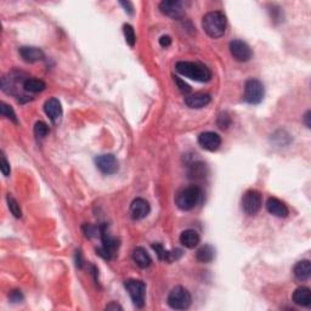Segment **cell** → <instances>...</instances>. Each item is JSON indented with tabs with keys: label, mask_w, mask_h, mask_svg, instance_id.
Here are the masks:
<instances>
[{
	"label": "cell",
	"mask_w": 311,
	"mask_h": 311,
	"mask_svg": "<svg viewBox=\"0 0 311 311\" xmlns=\"http://www.w3.org/2000/svg\"><path fill=\"white\" fill-rule=\"evenodd\" d=\"M83 231L88 238L97 236V234L100 235V228H95V226L89 225V224H85V225L83 226Z\"/></svg>",
	"instance_id": "f546056e"
},
{
	"label": "cell",
	"mask_w": 311,
	"mask_h": 311,
	"mask_svg": "<svg viewBox=\"0 0 311 311\" xmlns=\"http://www.w3.org/2000/svg\"><path fill=\"white\" fill-rule=\"evenodd\" d=\"M168 305L174 310H186L191 306L192 296L187 289L181 286L174 287L168 295Z\"/></svg>",
	"instance_id": "5b68a950"
},
{
	"label": "cell",
	"mask_w": 311,
	"mask_h": 311,
	"mask_svg": "<svg viewBox=\"0 0 311 311\" xmlns=\"http://www.w3.org/2000/svg\"><path fill=\"white\" fill-rule=\"evenodd\" d=\"M44 111L46 116L50 118L52 124H55V126L60 124L61 119H62V106H61V102L56 97H51L46 100V102L44 103Z\"/></svg>",
	"instance_id": "4fadbf2b"
},
{
	"label": "cell",
	"mask_w": 311,
	"mask_h": 311,
	"mask_svg": "<svg viewBox=\"0 0 311 311\" xmlns=\"http://www.w3.org/2000/svg\"><path fill=\"white\" fill-rule=\"evenodd\" d=\"M159 44L162 48H168L171 44V38L169 36H162L159 38Z\"/></svg>",
	"instance_id": "836d02e7"
},
{
	"label": "cell",
	"mask_w": 311,
	"mask_h": 311,
	"mask_svg": "<svg viewBox=\"0 0 311 311\" xmlns=\"http://www.w3.org/2000/svg\"><path fill=\"white\" fill-rule=\"evenodd\" d=\"M153 251L156 252L157 257L159 258L161 260L167 261V263H170V251H167L161 243H156V245H152Z\"/></svg>",
	"instance_id": "4316f807"
},
{
	"label": "cell",
	"mask_w": 311,
	"mask_h": 311,
	"mask_svg": "<svg viewBox=\"0 0 311 311\" xmlns=\"http://www.w3.org/2000/svg\"><path fill=\"white\" fill-rule=\"evenodd\" d=\"M229 49L232 57L238 61V62H248L253 57V51L251 46L247 44L246 42H243V40H232V42H230Z\"/></svg>",
	"instance_id": "9c48e42d"
},
{
	"label": "cell",
	"mask_w": 311,
	"mask_h": 311,
	"mask_svg": "<svg viewBox=\"0 0 311 311\" xmlns=\"http://www.w3.org/2000/svg\"><path fill=\"white\" fill-rule=\"evenodd\" d=\"M121 5L124 9H126V11H127L128 14H129V15H133V14H134V7H133L132 3H129V2H121Z\"/></svg>",
	"instance_id": "e575fe53"
},
{
	"label": "cell",
	"mask_w": 311,
	"mask_h": 311,
	"mask_svg": "<svg viewBox=\"0 0 311 311\" xmlns=\"http://www.w3.org/2000/svg\"><path fill=\"white\" fill-rule=\"evenodd\" d=\"M7 200H8V207H9V209H10V212L13 213L14 217L21 218L22 217V209H21V205L19 204V202H17V200L14 198L11 194H8Z\"/></svg>",
	"instance_id": "d4e9b609"
},
{
	"label": "cell",
	"mask_w": 311,
	"mask_h": 311,
	"mask_svg": "<svg viewBox=\"0 0 311 311\" xmlns=\"http://www.w3.org/2000/svg\"><path fill=\"white\" fill-rule=\"evenodd\" d=\"M200 242V236L196 230L188 229L181 232L180 235V243L185 247V248L193 249L199 245Z\"/></svg>",
	"instance_id": "ac0fdd59"
},
{
	"label": "cell",
	"mask_w": 311,
	"mask_h": 311,
	"mask_svg": "<svg viewBox=\"0 0 311 311\" xmlns=\"http://www.w3.org/2000/svg\"><path fill=\"white\" fill-rule=\"evenodd\" d=\"M9 296H10L11 300L14 301V303H17V301H21L23 299V295L22 293L20 292V290H13V292L9 294Z\"/></svg>",
	"instance_id": "d6a6232c"
},
{
	"label": "cell",
	"mask_w": 311,
	"mask_h": 311,
	"mask_svg": "<svg viewBox=\"0 0 311 311\" xmlns=\"http://www.w3.org/2000/svg\"><path fill=\"white\" fill-rule=\"evenodd\" d=\"M19 52L25 62L34 63L44 60V52L39 48H34V46H22V48H20Z\"/></svg>",
	"instance_id": "e0dca14e"
},
{
	"label": "cell",
	"mask_w": 311,
	"mask_h": 311,
	"mask_svg": "<svg viewBox=\"0 0 311 311\" xmlns=\"http://www.w3.org/2000/svg\"><path fill=\"white\" fill-rule=\"evenodd\" d=\"M0 169H2L3 175L9 176V174H10V164H9L8 159L5 158L4 153L2 155V165H0Z\"/></svg>",
	"instance_id": "1f68e13d"
},
{
	"label": "cell",
	"mask_w": 311,
	"mask_h": 311,
	"mask_svg": "<svg viewBox=\"0 0 311 311\" xmlns=\"http://www.w3.org/2000/svg\"><path fill=\"white\" fill-rule=\"evenodd\" d=\"M266 209L270 214L277 218H286L289 214L287 205L276 197H270L266 200Z\"/></svg>",
	"instance_id": "2e32d148"
},
{
	"label": "cell",
	"mask_w": 311,
	"mask_h": 311,
	"mask_svg": "<svg viewBox=\"0 0 311 311\" xmlns=\"http://www.w3.org/2000/svg\"><path fill=\"white\" fill-rule=\"evenodd\" d=\"M123 33H124V38H126V42L128 43V45L129 46H133L135 45L136 43V36H135V31H134L133 26L128 25V23H126V25L123 26Z\"/></svg>",
	"instance_id": "484cf974"
},
{
	"label": "cell",
	"mask_w": 311,
	"mask_h": 311,
	"mask_svg": "<svg viewBox=\"0 0 311 311\" xmlns=\"http://www.w3.org/2000/svg\"><path fill=\"white\" fill-rule=\"evenodd\" d=\"M294 304L299 306L309 307L311 305V290L307 287H299L294 290L292 296Z\"/></svg>",
	"instance_id": "d6986e66"
},
{
	"label": "cell",
	"mask_w": 311,
	"mask_h": 311,
	"mask_svg": "<svg viewBox=\"0 0 311 311\" xmlns=\"http://www.w3.org/2000/svg\"><path fill=\"white\" fill-rule=\"evenodd\" d=\"M126 288L136 307H144L146 299V284L140 280L126 281Z\"/></svg>",
	"instance_id": "52a82bcc"
},
{
	"label": "cell",
	"mask_w": 311,
	"mask_h": 311,
	"mask_svg": "<svg viewBox=\"0 0 311 311\" xmlns=\"http://www.w3.org/2000/svg\"><path fill=\"white\" fill-rule=\"evenodd\" d=\"M310 119H311V112L310 111H306V113H305L304 118H303V121H304V123H305V126H306V128H310L311 127Z\"/></svg>",
	"instance_id": "d590c367"
},
{
	"label": "cell",
	"mask_w": 311,
	"mask_h": 311,
	"mask_svg": "<svg viewBox=\"0 0 311 311\" xmlns=\"http://www.w3.org/2000/svg\"><path fill=\"white\" fill-rule=\"evenodd\" d=\"M83 265V259H82V253L77 252V266L82 267Z\"/></svg>",
	"instance_id": "74e56055"
},
{
	"label": "cell",
	"mask_w": 311,
	"mask_h": 311,
	"mask_svg": "<svg viewBox=\"0 0 311 311\" xmlns=\"http://www.w3.org/2000/svg\"><path fill=\"white\" fill-rule=\"evenodd\" d=\"M159 10L165 16L174 20H181L185 16L184 4L179 0H164L159 4Z\"/></svg>",
	"instance_id": "30bf717a"
},
{
	"label": "cell",
	"mask_w": 311,
	"mask_h": 311,
	"mask_svg": "<svg viewBox=\"0 0 311 311\" xmlns=\"http://www.w3.org/2000/svg\"><path fill=\"white\" fill-rule=\"evenodd\" d=\"M198 144L203 150L215 152L222 146V138L219 134L214 132H204L198 136Z\"/></svg>",
	"instance_id": "7c38bea8"
},
{
	"label": "cell",
	"mask_w": 311,
	"mask_h": 311,
	"mask_svg": "<svg viewBox=\"0 0 311 311\" xmlns=\"http://www.w3.org/2000/svg\"><path fill=\"white\" fill-rule=\"evenodd\" d=\"M293 274L298 281H306L311 275V264L310 260H300L294 265Z\"/></svg>",
	"instance_id": "44dd1931"
},
{
	"label": "cell",
	"mask_w": 311,
	"mask_h": 311,
	"mask_svg": "<svg viewBox=\"0 0 311 311\" xmlns=\"http://www.w3.org/2000/svg\"><path fill=\"white\" fill-rule=\"evenodd\" d=\"M175 69L184 77L192 79L194 82L207 83L212 79V72L207 66L199 62H191V61H179L176 62Z\"/></svg>",
	"instance_id": "6da1fadb"
},
{
	"label": "cell",
	"mask_w": 311,
	"mask_h": 311,
	"mask_svg": "<svg viewBox=\"0 0 311 311\" xmlns=\"http://www.w3.org/2000/svg\"><path fill=\"white\" fill-rule=\"evenodd\" d=\"M95 164L97 169L105 175H113L119 169L118 161L113 155H101L95 158Z\"/></svg>",
	"instance_id": "8fae6325"
},
{
	"label": "cell",
	"mask_w": 311,
	"mask_h": 311,
	"mask_svg": "<svg viewBox=\"0 0 311 311\" xmlns=\"http://www.w3.org/2000/svg\"><path fill=\"white\" fill-rule=\"evenodd\" d=\"M122 309H123V307L117 303H111L106 306V310H122Z\"/></svg>",
	"instance_id": "8d00e7d4"
},
{
	"label": "cell",
	"mask_w": 311,
	"mask_h": 311,
	"mask_svg": "<svg viewBox=\"0 0 311 311\" xmlns=\"http://www.w3.org/2000/svg\"><path fill=\"white\" fill-rule=\"evenodd\" d=\"M202 197V191L198 186H187V187L181 188L175 196V204L178 205L179 209L181 211H191L198 204Z\"/></svg>",
	"instance_id": "3957f363"
},
{
	"label": "cell",
	"mask_w": 311,
	"mask_h": 311,
	"mask_svg": "<svg viewBox=\"0 0 311 311\" xmlns=\"http://www.w3.org/2000/svg\"><path fill=\"white\" fill-rule=\"evenodd\" d=\"M215 258V249L213 246L211 245H204L202 246L200 248H198V251L196 253V259L199 261V263L203 264H208L212 263Z\"/></svg>",
	"instance_id": "7402d4cb"
},
{
	"label": "cell",
	"mask_w": 311,
	"mask_h": 311,
	"mask_svg": "<svg viewBox=\"0 0 311 311\" xmlns=\"http://www.w3.org/2000/svg\"><path fill=\"white\" fill-rule=\"evenodd\" d=\"M0 113H2L3 117L8 118L9 121H11L13 123H15V124L19 123V119H17V117H16V113H15V111H14L13 107H11L10 105H8L5 102L0 103Z\"/></svg>",
	"instance_id": "cb8c5ba5"
},
{
	"label": "cell",
	"mask_w": 311,
	"mask_h": 311,
	"mask_svg": "<svg viewBox=\"0 0 311 311\" xmlns=\"http://www.w3.org/2000/svg\"><path fill=\"white\" fill-rule=\"evenodd\" d=\"M151 207L144 198H135L130 205V217L133 220H142L150 214Z\"/></svg>",
	"instance_id": "5bb4252c"
},
{
	"label": "cell",
	"mask_w": 311,
	"mask_h": 311,
	"mask_svg": "<svg viewBox=\"0 0 311 311\" xmlns=\"http://www.w3.org/2000/svg\"><path fill=\"white\" fill-rule=\"evenodd\" d=\"M46 88V84L40 79H36V78H27L23 82V89L31 94H37V92L44 91Z\"/></svg>",
	"instance_id": "603a6c76"
},
{
	"label": "cell",
	"mask_w": 311,
	"mask_h": 311,
	"mask_svg": "<svg viewBox=\"0 0 311 311\" xmlns=\"http://www.w3.org/2000/svg\"><path fill=\"white\" fill-rule=\"evenodd\" d=\"M100 237L102 241V246L96 249L97 254L106 260L113 259L119 248V240L109 234L106 225L100 226Z\"/></svg>",
	"instance_id": "277c9868"
},
{
	"label": "cell",
	"mask_w": 311,
	"mask_h": 311,
	"mask_svg": "<svg viewBox=\"0 0 311 311\" xmlns=\"http://www.w3.org/2000/svg\"><path fill=\"white\" fill-rule=\"evenodd\" d=\"M230 124H231V118L226 112L222 113L218 117V126H219L220 129H226V128L230 127Z\"/></svg>",
	"instance_id": "f1b7e54d"
},
{
	"label": "cell",
	"mask_w": 311,
	"mask_h": 311,
	"mask_svg": "<svg viewBox=\"0 0 311 311\" xmlns=\"http://www.w3.org/2000/svg\"><path fill=\"white\" fill-rule=\"evenodd\" d=\"M265 95L264 84L258 79H248L245 85V101L251 105H258L263 101Z\"/></svg>",
	"instance_id": "8992f818"
},
{
	"label": "cell",
	"mask_w": 311,
	"mask_h": 311,
	"mask_svg": "<svg viewBox=\"0 0 311 311\" xmlns=\"http://www.w3.org/2000/svg\"><path fill=\"white\" fill-rule=\"evenodd\" d=\"M173 78H174V82H175V84H176V86H178L179 90L182 92V94H188V92L191 91L190 85H188L187 83H185V80L180 79V78L176 77V75Z\"/></svg>",
	"instance_id": "4dcf8cb0"
},
{
	"label": "cell",
	"mask_w": 311,
	"mask_h": 311,
	"mask_svg": "<svg viewBox=\"0 0 311 311\" xmlns=\"http://www.w3.org/2000/svg\"><path fill=\"white\" fill-rule=\"evenodd\" d=\"M261 204H263V198L259 191L248 190L242 196V209L249 217L257 214L260 211Z\"/></svg>",
	"instance_id": "ba28073f"
},
{
	"label": "cell",
	"mask_w": 311,
	"mask_h": 311,
	"mask_svg": "<svg viewBox=\"0 0 311 311\" xmlns=\"http://www.w3.org/2000/svg\"><path fill=\"white\" fill-rule=\"evenodd\" d=\"M133 260L134 263H135L139 267H141V269H146V267L150 266L151 263H152L151 255L148 254L146 249L142 248V247H138V248L134 249Z\"/></svg>",
	"instance_id": "ffe728a7"
},
{
	"label": "cell",
	"mask_w": 311,
	"mask_h": 311,
	"mask_svg": "<svg viewBox=\"0 0 311 311\" xmlns=\"http://www.w3.org/2000/svg\"><path fill=\"white\" fill-rule=\"evenodd\" d=\"M212 101V96L207 92H194L185 97V105L188 109L199 110L208 106Z\"/></svg>",
	"instance_id": "9a60e30c"
},
{
	"label": "cell",
	"mask_w": 311,
	"mask_h": 311,
	"mask_svg": "<svg viewBox=\"0 0 311 311\" xmlns=\"http://www.w3.org/2000/svg\"><path fill=\"white\" fill-rule=\"evenodd\" d=\"M226 26V16L224 15L222 11H211V13L205 14L202 20V27L205 33L213 39L222 38L225 34Z\"/></svg>",
	"instance_id": "7a4b0ae2"
},
{
	"label": "cell",
	"mask_w": 311,
	"mask_h": 311,
	"mask_svg": "<svg viewBox=\"0 0 311 311\" xmlns=\"http://www.w3.org/2000/svg\"><path fill=\"white\" fill-rule=\"evenodd\" d=\"M49 132H50V130H49L48 124H46L45 122L39 121V122H37L36 126H34V134H36L37 138L44 139L45 136L49 134Z\"/></svg>",
	"instance_id": "83f0119b"
}]
</instances>
